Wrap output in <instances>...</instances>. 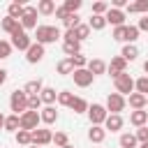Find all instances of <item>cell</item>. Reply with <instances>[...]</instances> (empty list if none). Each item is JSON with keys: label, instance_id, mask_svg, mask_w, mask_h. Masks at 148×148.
I'll use <instances>...</instances> for the list:
<instances>
[{"label": "cell", "instance_id": "1", "mask_svg": "<svg viewBox=\"0 0 148 148\" xmlns=\"http://www.w3.org/2000/svg\"><path fill=\"white\" fill-rule=\"evenodd\" d=\"M35 37H37V44H51V42H56V39H60L62 35H60V30L56 28V25H37V30H35Z\"/></svg>", "mask_w": 148, "mask_h": 148}, {"label": "cell", "instance_id": "2", "mask_svg": "<svg viewBox=\"0 0 148 148\" xmlns=\"http://www.w3.org/2000/svg\"><path fill=\"white\" fill-rule=\"evenodd\" d=\"M9 109L16 116H21V113L28 111V95H25V90H14L9 95Z\"/></svg>", "mask_w": 148, "mask_h": 148}, {"label": "cell", "instance_id": "3", "mask_svg": "<svg viewBox=\"0 0 148 148\" xmlns=\"http://www.w3.org/2000/svg\"><path fill=\"white\" fill-rule=\"evenodd\" d=\"M113 83H116V92H120L123 97H125V95L130 97V95L134 92V79H132V76H130L127 72L118 74V76L113 79Z\"/></svg>", "mask_w": 148, "mask_h": 148}, {"label": "cell", "instance_id": "4", "mask_svg": "<svg viewBox=\"0 0 148 148\" xmlns=\"http://www.w3.org/2000/svg\"><path fill=\"white\" fill-rule=\"evenodd\" d=\"M39 123H42L39 111H25V113H21V130L35 132V130H39Z\"/></svg>", "mask_w": 148, "mask_h": 148}, {"label": "cell", "instance_id": "5", "mask_svg": "<svg viewBox=\"0 0 148 148\" xmlns=\"http://www.w3.org/2000/svg\"><path fill=\"white\" fill-rule=\"evenodd\" d=\"M125 104H127V99L120 92H109V97H106V111L109 113H118L120 116V111H125Z\"/></svg>", "mask_w": 148, "mask_h": 148}, {"label": "cell", "instance_id": "6", "mask_svg": "<svg viewBox=\"0 0 148 148\" xmlns=\"http://www.w3.org/2000/svg\"><path fill=\"white\" fill-rule=\"evenodd\" d=\"M88 118H90V125H104V120L109 118V111L102 104H90L88 106Z\"/></svg>", "mask_w": 148, "mask_h": 148}, {"label": "cell", "instance_id": "7", "mask_svg": "<svg viewBox=\"0 0 148 148\" xmlns=\"http://www.w3.org/2000/svg\"><path fill=\"white\" fill-rule=\"evenodd\" d=\"M12 46L18 49V51H28V49L32 46V39L28 37V32H25L23 28H18V30L12 35Z\"/></svg>", "mask_w": 148, "mask_h": 148}, {"label": "cell", "instance_id": "8", "mask_svg": "<svg viewBox=\"0 0 148 148\" xmlns=\"http://www.w3.org/2000/svg\"><path fill=\"white\" fill-rule=\"evenodd\" d=\"M37 7H25V12H23V16H21V28L23 30H37Z\"/></svg>", "mask_w": 148, "mask_h": 148}, {"label": "cell", "instance_id": "9", "mask_svg": "<svg viewBox=\"0 0 148 148\" xmlns=\"http://www.w3.org/2000/svg\"><path fill=\"white\" fill-rule=\"evenodd\" d=\"M46 143H53V132L46 130V127H39L32 132V146H46Z\"/></svg>", "mask_w": 148, "mask_h": 148}, {"label": "cell", "instance_id": "10", "mask_svg": "<svg viewBox=\"0 0 148 148\" xmlns=\"http://www.w3.org/2000/svg\"><path fill=\"white\" fill-rule=\"evenodd\" d=\"M74 83L79 86V88H88V86H92V81H95V76L88 72V67H83V69H74Z\"/></svg>", "mask_w": 148, "mask_h": 148}, {"label": "cell", "instance_id": "11", "mask_svg": "<svg viewBox=\"0 0 148 148\" xmlns=\"http://www.w3.org/2000/svg\"><path fill=\"white\" fill-rule=\"evenodd\" d=\"M125 69H127V60H125L123 56H116V58H111V62H109V67H106V72H109L113 79H116L118 74H123Z\"/></svg>", "mask_w": 148, "mask_h": 148}, {"label": "cell", "instance_id": "12", "mask_svg": "<svg viewBox=\"0 0 148 148\" xmlns=\"http://www.w3.org/2000/svg\"><path fill=\"white\" fill-rule=\"evenodd\" d=\"M42 58H44V46L37 44V42H32V46L25 51V60H28L30 65H35V62H39Z\"/></svg>", "mask_w": 148, "mask_h": 148}, {"label": "cell", "instance_id": "13", "mask_svg": "<svg viewBox=\"0 0 148 148\" xmlns=\"http://www.w3.org/2000/svg\"><path fill=\"white\" fill-rule=\"evenodd\" d=\"M104 18H106V23H111L113 28L125 25V12H123V9H113V7H111V9L106 12V16H104Z\"/></svg>", "mask_w": 148, "mask_h": 148}, {"label": "cell", "instance_id": "14", "mask_svg": "<svg viewBox=\"0 0 148 148\" xmlns=\"http://www.w3.org/2000/svg\"><path fill=\"white\" fill-rule=\"evenodd\" d=\"M23 90H25L28 97H39V92L44 90V83H42V79H32L23 86Z\"/></svg>", "mask_w": 148, "mask_h": 148}, {"label": "cell", "instance_id": "15", "mask_svg": "<svg viewBox=\"0 0 148 148\" xmlns=\"http://www.w3.org/2000/svg\"><path fill=\"white\" fill-rule=\"evenodd\" d=\"M104 130H106V132H118V130H123V116L109 113V118L104 120Z\"/></svg>", "mask_w": 148, "mask_h": 148}, {"label": "cell", "instance_id": "16", "mask_svg": "<svg viewBox=\"0 0 148 148\" xmlns=\"http://www.w3.org/2000/svg\"><path fill=\"white\" fill-rule=\"evenodd\" d=\"M88 139H90L92 143H102V141L106 139V130H104L102 125H90V130H88Z\"/></svg>", "mask_w": 148, "mask_h": 148}, {"label": "cell", "instance_id": "17", "mask_svg": "<svg viewBox=\"0 0 148 148\" xmlns=\"http://www.w3.org/2000/svg\"><path fill=\"white\" fill-rule=\"evenodd\" d=\"M130 123L134 125V127H146L148 125V111H132L130 113Z\"/></svg>", "mask_w": 148, "mask_h": 148}, {"label": "cell", "instance_id": "18", "mask_svg": "<svg viewBox=\"0 0 148 148\" xmlns=\"http://www.w3.org/2000/svg\"><path fill=\"white\" fill-rule=\"evenodd\" d=\"M106 62L104 60H99V58H92V60H88V72L92 74V76H97V74H104L106 72Z\"/></svg>", "mask_w": 148, "mask_h": 148}, {"label": "cell", "instance_id": "19", "mask_svg": "<svg viewBox=\"0 0 148 148\" xmlns=\"http://www.w3.org/2000/svg\"><path fill=\"white\" fill-rule=\"evenodd\" d=\"M39 99H42V104L53 106V104L58 102V92H56V88H44V90L39 92Z\"/></svg>", "mask_w": 148, "mask_h": 148}, {"label": "cell", "instance_id": "20", "mask_svg": "<svg viewBox=\"0 0 148 148\" xmlns=\"http://www.w3.org/2000/svg\"><path fill=\"white\" fill-rule=\"evenodd\" d=\"M39 116H42V123H44V125H53V123L58 120V111H56V106H44V109L39 111Z\"/></svg>", "mask_w": 148, "mask_h": 148}, {"label": "cell", "instance_id": "21", "mask_svg": "<svg viewBox=\"0 0 148 148\" xmlns=\"http://www.w3.org/2000/svg\"><path fill=\"white\" fill-rule=\"evenodd\" d=\"M127 102H130V106H132L134 111L146 109V95H141V92H132V95L127 97Z\"/></svg>", "mask_w": 148, "mask_h": 148}, {"label": "cell", "instance_id": "22", "mask_svg": "<svg viewBox=\"0 0 148 148\" xmlns=\"http://www.w3.org/2000/svg\"><path fill=\"white\" fill-rule=\"evenodd\" d=\"M0 25H2V30H5V32L14 35V32L21 28V21H16V18H12V16H5V18L0 21Z\"/></svg>", "mask_w": 148, "mask_h": 148}, {"label": "cell", "instance_id": "23", "mask_svg": "<svg viewBox=\"0 0 148 148\" xmlns=\"http://www.w3.org/2000/svg\"><path fill=\"white\" fill-rule=\"evenodd\" d=\"M130 14H148V0H136V2H130L125 7Z\"/></svg>", "mask_w": 148, "mask_h": 148}, {"label": "cell", "instance_id": "24", "mask_svg": "<svg viewBox=\"0 0 148 148\" xmlns=\"http://www.w3.org/2000/svg\"><path fill=\"white\" fill-rule=\"evenodd\" d=\"M120 56H123L127 62L136 60V58H139V49H136V44H125V46H123V51H120Z\"/></svg>", "mask_w": 148, "mask_h": 148}, {"label": "cell", "instance_id": "25", "mask_svg": "<svg viewBox=\"0 0 148 148\" xmlns=\"http://www.w3.org/2000/svg\"><path fill=\"white\" fill-rule=\"evenodd\" d=\"M5 130H7V132H18V130H21V116H16V113L7 116V118H5Z\"/></svg>", "mask_w": 148, "mask_h": 148}, {"label": "cell", "instance_id": "26", "mask_svg": "<svg viewBox=\"0 0 148 148\" xmlns=\"http://www.w3.org/2000/svg\"><path fill=\"white\" fill-rule=\"evenodd\" d=\"M118 143H120V148H136V134H132V132H125V134H120V139H118Z\"/></svg>", "mask_w": 148, "mask_h": 148}, {"label": "cell", "instance_id": "27", "mask_svg": "<svg viewBox=\"0 0 148 148\" xmlns=\"http://www.w3.org/2000/svg\"><path fill=\"white\" fill-rule=\"evenodd\" d=\"M56 2L53 0H39V5H37V12L39 14H44V16H49V14H56Z\"/></svg>", "mask_w": 148, "mask_h": 148}, {"label": "cell", "instance_id": "28", "mask_svg": "<svg viewBox=\"0 0 148 148\" xmlns=\"http://www.w3.org/2000/svg\"><path fill=\"white\" fill-rule=\"evenodd\" d=\"M88 106H90V104H88L83 97H74L72 104H69V109H72L74 113H88Z\"/></svg>", "mask_w": 148, "mask_h": 148}, {"label": "cell", "instance_id": "29", "mask_svg": "<svg viewBox=\"0 0 148 148\" xmlns=\"http://www.w3.org/2000/svg\"><path fill=\"white\" fill-rule=\"evenodd\" d=\"M23 12H25V7H23L21 2H12V5L7 7V16H12V18H16V21H21V16H23Z\"/></svg>", "mask_w": 148, "mask_h": 148}, {"label": "cell", "instance_id": "30", "mask_svg": "<svg viewBox=\"0 0 148 148\" xmlns=\"http://www.w3.org/2000/svg\"><path fill=\"white\" fill-rule=\"evenodd\" d=\"M62 51L67 53V58H72V56H76V53H81V42H62Z\"/></svg>", "mask_w": 148, "mask_h": 148}, {"label": "cell", "instance_id": "31", "mask_svg": "<svg viewBox=\"0 0 148 148\" xmlns=\"http://www.w3.org/2000/svg\"><path fill=\"white\" fill-rule=\"evenodd\" d=\"M88 25H90V30H104V25H106V18H104V16H97V14H92V16L88 18Z\"/></svg>", "mask_w": 148, "mask_h": 148}, {"label": "cell", "instance_id": "32", "mask_svg": "<svg viewBox=\"0 0 148 148\" xmlns=\"http://www.w3.org/2000/svg\"><path fill=\"white\" fill-rule=\"evenodd\" d=\"M16 143H21V146H32V132L18 130V132H16Z\"/></svg>", "mask_w": 148, "mask_h": 148}, {"label": "cell", "instance_id": "33", "mask_svg": "<svg viewBox=\"0 0 148 148\" xmlns=\"http://www.w3.org/2000/svg\"><path fill=\"white\" fill-rule=\"evenodd\" d=\"M134 92H141V95L148 97V76H146V74L134 81Z\"/></svg>", "mask_w": 148, "mask_h": 148}, {"label": "cell", "instance_id": "34", "mask_svg": "<svg viewBox=\"0 0 148 148\" xmlns=\"http://www.w3.org/2000/svg\"><path fill=\"white\" fill-rule=\"evenodd\" d=\"M58 74H74V65H72V60L69 58H62L60 62H58Z\"/></svg>", "mask_w": 148, "mask_h": 148}, {"label": "cell", "instance_id": "35", "mask_svg": "<svg viewBox=\"0 0 148 148\" xmlns=\"http://www.w3.org/2000/svg\"><path fill=\"white\" fill-rule=\"evenodd\" d=\"M111 9V5L109 2H102V0H97V2H92V14H97V16H106V12Z\"/></svg>", "mask_w": 148, "mask_h": 148}, {"label": "cell", "instance_id": "36", "mask_svg": "<svg viewBox=\"0 0 148 148\" xmlns=\"http://www.w3.org/2000/svg\"><path fill=\"white\" fill-rule=\"evenodd\" d=\"M74 35H76V39H79V42H83V39L90 35V25H88V23H81V25H76V28H74Z\"/></svg>", "mask_w": 148, "mask_h": 148}, {"label": "cell", "instance_id": "37", "mask_svg": "<svg viewBox=\"0 0 148 148\" xmlns=\"http://www.w3.org/2000/svg\"><path fill=\"white\" fill-rule=\"evenodd\" d=\"M69 60H72V65H74V69H83V67H88V58H86V56H81V53H76V56H72Z\"/></svg>", "mask_w": 148, "mask_h": 148}, {"label": "cell", "instance_id": "38", "mask_svg": "<svg viewBox=\"0 0 148 148\" xmlns=\"http://www.w3.org/2000/svg\"><path fill=\"white\" fill-rule=\"evenodd\" d=\"M72 99H74V95H72L69 90H60V92H58V104H60V106H69Z\"/></svg>", "mask_w": 148, "mask_h": 148}, {"label": "cell", "instance_id": "39", "mask_svg": "<svg viewBox=\"0 0 148 148\" xmlns=\"http://www.w3.org/2000/svg\"><path fill=\"white\" fill-rule=\"evenodd\" d=\"M81 5H83L81 0H65V2H62V7H65L69 14H76V12L81 9Z\"/></svg>", "mask_w": 148, "mask_h": 148}, {"label": "cell", "instance_id": "40", "mask_svg": "<svg viewBox=\"0 0 148 148\" xmlns=\"http://www.w3.org/2000/svg\"><path fill=\"white\" fill-rule=\"evenodd\" d=\"M62 23H65V28H67V30H74L76 25H81V18H79V14H69Z\"/></svg>", "mask_w": 148, "mask_h": 148}, {"label": "cell", "instance_id": "41", "mask_svg": "<svg viewBox=\"0 0 148 148\" xmlns=\"http://www.w3.org/2000/svg\"><path fill=\"white\" fill-rule=\"evenodd\" d=\"M116 42H125L127 39V25H118V28H113V35H111Z\"/></svg>", "mask_w": 148, "mask_h": 148}, {"label": "cell", "instance_id": "42", "mask_svg": "<svg viewBox=\"0 0 148 148\" xmlns=\"http://www.w3.org/2000/svg\"><path fill=\"white\" fill-rule=\"evenodd\" d=\"M139 28L136 25H127V39H125V44H134L136 39H139Z\"/></svg>", "mask_w": 148, "mask_h": 148}, {"label": "cell", "instance_id": "43", "mask_svg": "<svg viewBox=\"0 0 148 148\" xmlns=\"http://www.w3.org/2000/svg\"><path fill=\"white\" fill-rule=\"evenodd\" d=\"M12 42H5V39H0V60H5V58H9L12 56Z\"/></svg>", "mask_w": 148, "mask_h": 148}, {"label": "cell", "instance_id": "44", "mask_svg": "<svg viewBox=\"0 0 148 148\" xmlns=\"http://www.w3.org/2000/svg\"><path fill=\"white\" fill-rule=\"evenodd\" d=\"M53 143H56L58 148H62V146H67V143H69V139H67V134H65V132H56V134H53Z\"/></svg>", "mask_w": 148, "mask_h": 148}, {"label": "cell", "instance_id": "45", "mask_svg": "<svg viewBox=\"0 0 148 148\" xmlns=\"http://www.w3.org/2000/svg\"><path fill=\"white\" fill-rule=\"evenodd\" d=\"M28 111H42V99L39 97H28Z\"/></svg>", "mask_w": 148, "mask_h": 148}, {"label": "cell", "instance_id": "46", "mask_svg": "<svg viewBox=\"0 0 148 148\" xmlns=\"http://www.w3.org/2000/svg\"><path fill=\"white\" fill-rule=\"evenodd\" d=\"M134 134H136V141H139V143H146V141H148V125H146V127H136Z\"/></svg>", "mask_w": 148, "mask_h": 148}, {"label": "cell", "instance_id": "47", "mask_svg": "<svg viewBox=\"0 0 148 148\" xmlns=\"http://www.w3.org/2000/svg\"><path fill=\"white\" fill-rule=\"evenodd\" d=\"M67 16H69V12H67V9H65V7H62V5H60V7H58V9H56V18H60V21H65V18H67Z\"/></svg>", "mask_w": 148, "mask_h": 148}, {"label": "cell", "instance_id": "48", "mask_svg": "<svg viewBox=\"0 0 148 148\" xmlns=\"http://www.w3.org/2000/svg\"><path fill=\"white\" fill-rule=\"evenodd\" d=\"M127 5H130L127 0H113V2H111V7H113V9H123V7H127Z\"/></svg>", "mask_w": 148, "mask_h": 148}, {"label": "cell", "instance_id": "49", "mask_svg": "<svg viewBox=\"0 0 148 148\" xmlns=\"http://www.w3.org/2000/svg\"><path fill=\"white\" fill-rule=\"evenodd\" d=\"M139 30H148V14L143 16V18H139V25H136Z\"/></svg>", "mask_w": 148, "mask_h": 148}, {"label": "cell", "instance_id": "50", "mask_svg": "<svg viewBox=\"0 0 148 148\" xmlns=\"http://www.w3.org/2000/svg\"><path fill=\"white\" fill-rule=\"evenodd\" d=\"M5 81H7V72H5V69H2V67H0V86H2V83H5Z\"/></svg>", "mask_w": 148, "mask_h": 148}, {"label": "cell", "instance_id": "51", "mask_svg": "<svg viewBox=\"0 0 148 148\" xmlns=\"http://www.w3.org/2000/svg\"><path fill=\"white\" fill-rule=\"evenodd\" d=\"M2 127H5V116L0 113V130H2Z\"/></svg>", "mask_w": 148, "mask_h": 148}, {"label": "cell", "instance_id": "52", "mask_svg": "<svg viewBox=\"0 0 148 148\" xmlns=\"http://www.w3.org/2000/svg\"><path fill=\"white\" fill-rule=\"evenodd\" d=\"M143 72H146V76H148V60L143 62Z\"/></svg>", "mask_w": 148, "mask_h": 148}, {"label": "cell", "instance_id": "53", "mask_svg": "<svg viewBox=\"0 0 148 148\" xmlns=\"http://www.w3.org/2000/svg\"><path fill=\"white\" fill-rule=\"evenodd\" d=\"M139 148H148V141L146 143H139Z\"/></svg>", "mask_w": 148, "mask_h": 148}, {"label": "cell", "instance_id": "54", "mask_svg": "<svg viewBox=\"0 0 148 148\" xmlns=\"http://www.w3.org/2000/svg\"><path fill=\"white\" fill-rule=\"evenodd\" d=\"M62 148H74V146H72V143H67V146H62Z\"/></svg>", "mask_w": 148, "mask_h": 148}, {"label": "cell", "instance_id": "55", "mask_svg": "<svg viewBox=\"0 0 148 148\" xmlns=\"http://www.w3.org/2000/svg\"><path fill=\"white\" fill-rule=\"evenodd\" d=\"M146 106H148V97H146Z\"/></svg>", "mask_w": 148, "mask_h": 148}, {"label": "cell", "instance_id": "56", "mask_svg": "<svg viewBox=\"0 0 148 148\" xmlns=\"http://www.w3.org/2000/svg\"><path fill=\"white\" fill-rule=\"evenodd\" d=\"M30 148H39V146H30Z\"/></svg>", "mask_w": 148, "mask_h": 148}]
</instances>
